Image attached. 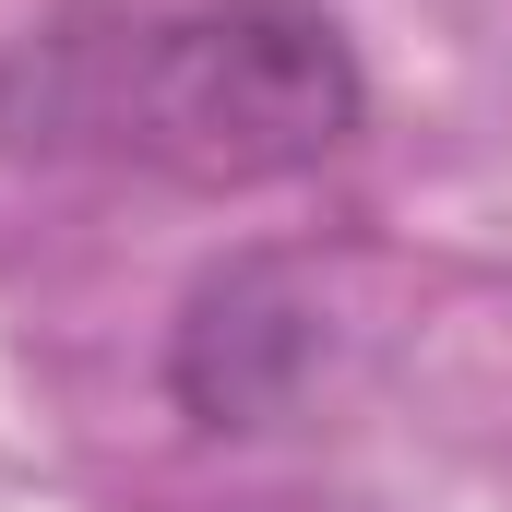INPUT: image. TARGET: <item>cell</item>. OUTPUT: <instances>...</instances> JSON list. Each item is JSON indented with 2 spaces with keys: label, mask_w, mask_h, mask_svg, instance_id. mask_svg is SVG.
Here are the masks:
<instances>
[{
  "label": "cell",
  "mask_w": 512,
  "mask_h": 512,
  "mask_svg": "<svg viewBox=\"0 0 512 512\" xmlns=\"http://www.w3.org/2000/svg\"><path fill=\"white\" fill-rule=\"evenodd\" d=\"M370 72L322 0H72L0 60V143L167 191H274L334 167Z\"/></svg>",
  "instance_id": "cell-1"
}]
</instances>
